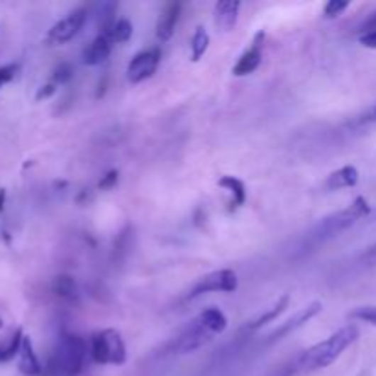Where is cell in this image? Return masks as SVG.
<instances>
[{
  "label": "cell",
  "mask_w": 376,
  "mask_h": 376,
  "mask_svg": "<svg viewBox=\"0 0 376 376\" xmlns=\"http://www.w3.org/2000/svg\"><path fill=\"white\" fill-rule=\"evenodd\" d=\"M360 331L356 325H345L340 331L327 338V340L319 341L310 349L303 350L296 362V369L301 372H314L319 369L328 367L332 362H336L341 356V353L350 347L354 341L358 340Z\"/></svg>",
  "instance_id": "1"
},
{
  "label": "cell",
  "mask_w": 376,
  "mask_h": 376,
  "mask_svg": "<svg viewBox=\"0 0 376 376\" xmlns=\"http://www.w3.org/2000/svg\"><path fill=\"white\" fill-rule=\"evenodd\" d=\"M87 356V341L77 334H65L50 360L48 371L52 376H77L83 371Z\"/></svg>",
  "instance_id": "2"
},
{
  "label": "cell",
  "mask_w": 376,
  "mask_h": 376,
  "mask_svg": "<svg viewBox=\"0 0 376 376\" xmlns=\"http://www.w3.org/2000/svg\"><path fill=\"white\" fill-rule=\"evenodd\" d=\"M90 356L101 365H123L127 360V347L116 328H103L90 338Z\"/></svg>",
  "instance_id": "3"
},
{
  "label": "cell",
  "mask_w": 376,
  "mask_h": 376,
  "mask_svg": "<svg viewBox=\"0 0 376 376\" xmlns=\"http://www.w3.org/2000/svg\"><path fill=\"white\" fill-rule=\"evenodd\" d=\"M369 213H371V206H369V202L365 200V197H356L345 209L332 213L331 217L324 219V222H321L318 228V235L319 237L338 235L340 231L347 230V228H350L353 224H356L360 219L367 217Z\"/></svg>",
  "instance_id": "4"
},
{
  "label": "cell",
  "mask_w": 376,
  "mask_h": 376,
  "mask_svg": "<svg viewBox=\"0 0 376 376\" xmlns=\"http://www.w3.org/2000/svg\"><path fill=\"white\" fill-rule=\"evenodd\" d=\"M87 17H89L87 8H75L67 17L61 18L59 23H55L50 28L48 33H46V45L59 46L74 39V37L83 30L84 23H87Z\"/></svg>",
  "instance_id": "5"
},
{
  "label": "cell",
  "mask_w": 376,
  "mask_h": 376,
  "mask_svg": "<svg viewBox=\"0 0 376 376\" xmlns=\"http://www.w3.org/2000/svg\"><path fill=\"white\" fill-rule=\"evenodd\" d=\"M237 288H239V279H237V274H235L233 270H230V268L215 270L197 281L195 287L191 288L189 299H197V297L204 296V294L211 292L231 294L235 292Z\"/></svg>",
  "instance_id": "6"
},
{
  "label": "cell",
  "mask_w": 376,
  "mask_h": 376,
  "mask_svg": "<svg viewBox=\"0 0 376 376\" xmlns=\"http://www.w3.org/2000/svg\"><path fill=\"white\" fill-rule=\"evenodd\" d=\"M160 61H162V50L158 46H150V48L138 52L128 62L127 79L134 84L149 79L158 68Z\"/></svg>",
  "instance_id": "7"
},
{
  "label": "cell",
  "mask_w": 376,
  "mask_h": 376,
  "mask_svg": "<svg viewBox=\"0 0 376 376\" xmlns=\"http://www.w3.org/2000/svg\"><path fill=\"white\" fill-rule=\"evenodd\" d=\"M324 310V305L319 303V301H312V303H309L306 306H303V309H299L296 312V314L292 316V318H288L284 324L279 325L275 331H272L270 334H268V338H266V341L268 343H274V341H279L283 340L284 336H288V334H292V332H296L297 328L305 327L306 324H309L310 319H314L316 316L319 314Z\"/></svg>",
  "instance_id": "8"
},
{
  "label": "cell",
  "mask_w": 376,
  "mask_h": 376,
  "mask_svg": "<svg viewBox=\"0 0 376 376\" xmlns=\"http://www.w3.org/2000/svg\"><path fill=\"white\" fill-rule=\"evenodd\" d=\"M213 340V334L200 324V319L197 318L195 321H191L184 331L180 332V336L173 341V349L178 354H189L195 353L202 345H206L208 341Z\"/></svg>",
  "instance_id": "9"
},
{
  "label": "cell",
  "mask_w": 376,
  "mask_h": 376,
  "mask_svg": "<svg viewBox=\"0 0 376 376\" xmlns=\"http://www.w3.org/2000/svg\"><path fill=\"white\" fill-rule=\"evenodd\" d=\"M265 37H266L265 31L262 30L257 31L255 37H253L252 40V46L240 55L237 65H235L233 70H231L233 72V75L243 77V75L253 74V72L259 68V65H261L262 61V45H265Z\"/></svg>",
  "instance_id": "10"
},
{
  "label": "cell",
  "mask_w": 376,
  "mask_h": 376,
  "mask_svg": "<svg viewBox=\"0 0 376 376\" xmlns=\"http://www.w3.org/2000/svg\"><path fill=\"white\" fill-rule=\"evenodd\" d=\"M111 50L112 40L109 39L106 33H99V35L83 50L81 59H83L84 65H89V67H98V65H101V62H105L106 59H109Z\"/></svg>",
  "instance_id": "11"
},
{
  "label": "cell",
  "mask_w": 376,
  "mask_h": 376,
  "mask_svg": "<svg viewBox=\"0 0 376 376\" xmlns=\"http://www.w3.org/2000/svg\"><path fill=\"white\" fill-rule=\"evenodd\" d=\"M239 0H222L215 4V26L221 31H231L239 21Z\"/></svg>",
  "instance_id": "12"
},
{
  "label": "cell",
  "mask_w": 376,
  "mask_h": 376,
  "mask_svg": "<svg viewBox=\"0 0 376 376\" xmlns=\"http://www.w3.org/2000/svg\"><path fill=\"white\" fill-rule=\"evenodd\" d=\"M288 305H290V294H283V296L275 301L274 305L268 306V309H265L262 312H259L255 318L250 319L248 324L244 325V331H259V328L265 327L266 324H270V321H274V319H277L279 316L283 314L284 310L288 309Z\"/></svg>",
  "instance_id": "13"
},
{
  "label": "cell",
  "mask_w": 376,
  "mask_h": 376,
  "mask_svg": "<svg viewBox=\"0 0 376 376\" xmlns=\"http://www.w3.org/2000/svg\"><path fill=\"white\" fill-rule=\"evenodd\" d=\"M180 11H182V4H167L164 8V11L160 13L158 23H156V37L160 40H169L173 37L175 28H177L178 18H180Z\"/></svg>",
  "instance_id": "14"
},
{
  "label": "cell",
  "mask_w": 376,
  "mask_h": 376,
  "mask_svg": "<svg viewBox=\"0 0 376 376\" xmlns=\"http://www.w3.org/2000/svg\"><path fill=\"white\" fill-rule=\"evenodd\" d=\"M360 173L358 169L354 165H343L341 169L334 171L327 177L325 180V187L328 191H338V189H347V187H354L358 184Z\"/></svg>",
  "instance_id": "15"
},
{
  "label": "cell",
  "mask_w": 376,
  "mask_h": 376,
  "mask_svg": "<svg viewBox=\"0 0 376 376\" xmlns=\"http://www.w3.org/2000/svg\"><path fill=\"white\" fill-rule=\"evenodd\" d=\"M18 369L26 376H37L43 372L39 358H37L33 345H31V340L28 336L23 338V345L18 350Z\"/></svg>",
  "instance_id": "16"
},
{
  "label": "cell",
  "mask_w": 376,
  "mask_h": 376,
  "mask_svg": "<svg viewBox=\"0 0 376 376\" xmlns=\"http://www.w3.org/2000/svg\"><path fill=\"white\" fill-rule=\"evenodd\" d=\"M219 187H224L231 193V202H230V209H237L240 208L244 202H246V197H248V191H246V186L244 182L237 177H230L226 175L219 180Z\"/></svg>",
  "instance_id": "17"
},
{
  "label": "cell",
  "mask_w": 376,
  "mask_h": 376,
  "mask_svg": "<svg viewBox=\"0 0 376 376\" xmlns=\"http://www.w3.org/2000/svg\"><path fill=\"white\" fill-rule=\"evenodd\" d=\"M199 319H200V324L208 328L213 336L222 334V332L226 331V327H228V318H226L224 312H222L221 309H217V306H209V309L202 310Z\"/></svg>",
  "instance_id": "18"
},
{
  "label": "cell",
  "mask_w": 376,
  "mask_h": 376,
  "mask_svg": "<svg viewBox=\"0 0 376 376\" xmlns=\"http://www.w3.org/2000/svg\"><path fill=\"white\" fill-rule=\"evenodd\" d=\"M99 33H106L109 35V39L112 40V45L114 43H127L131 37H133V23L128 21V18L121 17L118 18V21H114V24H112L111 28L106 31H99Z\"/></svg>",
  "instance_id": "19"
},
{
  "label": "cell",
  "mask_w": 376,
  "mask_h": 376,
  "mask_svg": "<svg viewBox=\"0 0 376 376\" xmlns=\"http://www.w3.org/2000/svg\"><path fill=\"white\" fill-rule=\"evenodd\" d=\"M52 290L55 296L62 297V299L72 301L77 297V284H75L72 275H57V277L53 279Z\"/></svg>",
  "instance_id": "20"
},
{
  "label": "cell",
  "mask_w": 376,
  "mask_h": 376,
  "mask_svg": "<svg viewBox=\"0 0 376 376\" xmlns=\"http://www.w3.org/2000/svg\"><path fill=\"white\" fill-rule=\"evenodd\" d=\"M209 48V33L204 26H197L191 39V61H200Z\"/></svg>",
  "instance_id": "21"
},
{
  "label": "cell",
  "mask_w": 376,
  "mask_h": 376,
  "mask_svg": "<svg viewBox=\"0 0 376 376\" xmlns=\"http://www.w3.org/2000/svg\"><path fill=\"white\" fill-rule=\"evenodd\" d=\"M350 318L358 319V321H365V324L376 327V305H367V306H358L350 312Z\"/></svg>",
  "instance_id": "22"
},
{
  "label": "cell",
  "mask_w": 376,
  "mask_h": 376,
  "mask_svg": "<svg viewBox=\"0 0 376 376\" xmlns=\"http://www.w3.org/2000/svg\"><path fill=\"white\" fill-rule=\"evenodd\" d=\"M72 77H74V68H72V65H68V62H61V65H57L55 70H53L52 83H55L59 87V84L68 83Z\"/></svg>",
  "instance_id": "23"
},
{
  "label": "cell",
  "mask_w": 376,
  "mask_h": 376,
  "mask_svg": "<svg viewBox=\"0 0 376 376\" xmlns=\"http://www.w3.org/2000/svg\"><path fill=\"white\" fill-rule=\"evenodd\" d=\"M347 8H349V2H347V0H331V2H327V6H325L324 15L325 18H336L340 17Z\"/></svg>",
  "instance_id": "24"
},
{
  "label": "cell",
  "mask_w": 376,
  "mask_h": 376,
  "mask_svg": "<svg viewBox=\"0 0 376 376\" xmlns=\"http://www.w3.org/2000/svg\"><path fill=\"white\" fill-rule=\"evenodd\" d=\"M118 180H120V171H118V169H111V171H109V173L105 175V177L101 178V180H99V189H112V187L116 186V184H118Z\"/></svg>",
  "instance_id": "25"
},
{
  "label": "cell",
  "mask_w": 376,
  "mask_h": 376,
  "mask_svg": "<svg viewBox=\"0 0 376 376\" xmlns=\"http://www.w3.org/2000/svg\"><path fill=\"white\" fill-rule=\"evenodd\" d=\"M17 70H18V65H6V67H0V87L13 79Z\"/></svg>",
  "instance_id": "26"
},
{
  "label": "cell",
  "mask_w": 376,
  "mask_h": 376,
  "mask_svg": "<svg viewBox=\"0 0 376 376\" xmlns=\"http://www.w3.org/2000/svg\"><path fill=\"white\" fill-rule=\"evenodd\" d=\"M55 90H57V84L52 83V81H50V83L43 84V87H40V89L37 90L35 99H37V101H40V99H48V98H52L53 94H55Z\"/></svg>",
  "instance_id": "27"
},
{
  "label": "cell",
  "mask_w": 376,
  "mask_h": 376,
  "mask_svg": "<svg viewBox=\"0 0 376 376\" xmlns=\"http://www.w3.org/2000/svg\"><path fill=\"white\" fill-rule=\"evenodd\" d=\"M360 45L365 46V48L376 50V30L360 33Z\"/></svg>",
  "instance_id": "28"
},
{
  "label": "cell",
  "mask_w": 376,
  "mask_h": 376,
  "mask_svg": "<svg viewBox=\"0 0 376 376\" xmlns=\"http://www.w3.org/2000/svg\"><path fill=\"white\" fill-rule=\"evenodd\" d=\"M371 30H376V11H372V13L363 21V24L360 26V33H365V31Z\"/></svg>",
  "instance_id": "29"
},
{
  "label": "cell",
  "mask_w": 376,
  "mask_h": 376,
  "mask_svg": "<svg viewBox=\"0 0 376 376\" xmlns=\"http://www.w3.org/2000/svg\"><path fill=\"white\" fill-rule=\"evenodd\" d=\"M4 206H6V191L0 189V211L4 209Z\"/></svg>",
  "instance_id": "30"
},
{
  "label": "cell",
  "mask_w": 376,
  "mask_h": 376,
  "mask_svg": "<svg viewBox=\"0 0 376 376\" xmlns=\"http://www.w3.org/2000/svg\"><path fill=\"white\" fill-rule=\"evenodd\" d=\"M365 257H367V259H376V244L372 246V248H369V252L365 253Z\"/></svg>",
  "instance_id": "31"
},
{
  "label": "cell",
  "mask_w": 376,
  "mask_h": 376,
  "mask_svg": "<svg viewBox=\"0 0 376 376\" xmlns=\"http://www.w3.org/2000/svg\"><path fill=\"white\" fill-rule=\"evenodd\" d=\"M0 328H2V319H0Z\"/></svg>",
  "instance_id": "32"
},
{
  "label": "cell",
  "mask_w": 376,
  "mask_h": 376,
  "mask_svg": "<svg viewBox=\"0 0 376 376\" xmlns=\"http://www.w3.org/2000/svg\"><path fill=\"white\" fill-rule=\"evenodd\" d=\"M0 349H2V345H0Z\"/></svg>",
  "instance_id": "33"
}]
</instances>
